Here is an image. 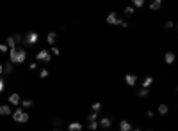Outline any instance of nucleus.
<instances>
[{"instance_id":"nucleus-13","label":"nucleus","mask_w":178,"mask_h":131,"mask_svg":"<svg viewBox=\"0 0 178 131\" xmlns=\"http://www.w3.org/2000/svg\"><path fill=\"white\" fill-rule=\"evenodd\" d=\"M164 60H166V64H173V60H175V53H173V51H168L166 57H164Z\"/></svg>"},{"instance_id":"nucleus-18","label":"nucleus","mask_w":178,"mask_h":131,"mask_svg":"<svg viewBox=\"0 0 178 131\" xmlns=\"http://www.w3.org/2000/svg\"><path fill=\"white\" fill-rule=\"evenodd\" d=\"M55 39H57V36H55L53 32H50V34L46 36V41H48V44H52V46H53V43H55Z\"/></svg>"},{"instance_id":"nucleus-5","label":"nucleus","mask_w":178,"mask_h":131,"mask_svg":"<svg viewBox=\"0 0 178 131\" xmlns=\"http://www.w3.org/2000/svg\"><path fill=\"white\" fill-rule=\"evenodd\" d=\"M107 23H111V25H121L123 23V20L116 14V12H111L109 16H107Z\"/></svg>"},{"instance_id":"nucleus-12","label":"nucleus","mask_w":178,"mask_h":131,"mask_svg":"<svg viewBox=\"0 0 178 131\" xmlns=\"http://www.w3.org/2000/svg\"><path fill=\"white\" fill-rule=\"evenodd\" d=\"M160 7H162V2H160V0H153V2L150 4V9L151 11H158Z\"/></svg>"},{"instance_id":"nucleus-14","label":"nucleus","mask_w":178,"mask_h":131,"mask_svg":"<svg viewBox=\"0 0 178 131\" xmlns=\"http://www.w3.org/2000/svg\"><path fill=\"white\" fill-rule=\"evenodd\" d=\"M20 105H21V108L25 110V108H31L32 105H34V101H32V99H21Z\"/></svg>"},{"instance_id":"nucleus-1","label":"nucleus","mask_w":178,"mask_h":131,"mask_svg":"<svg viewBox=\"0 0 178 131\" xmlns=\"http://www.w3.org/2000/svg\"><path fill=\"white\" fill-rule=\"evenodd\" d=\"M27 59V51L25 48H13L9 51V62L11 64H21Z\"/></svg>"},{"instance_id":"nucleus-16","label":"nucleus","mask_w":178,"mask_h":131,"mask_svg":"<svg viewBox=\"0 0 178 131\" xmlns=\"http://www.w3.org/2000/svg\"><path fill=\"white\" fill-rule=\"evenodd\" d=\"M13 64H11V62H7V64H4V74H7V76H9L11 73H13Z\"/></svg>"},{"instance_id":"nucleus-33","label":"nucleus","mask_w":178,"mask_h":131,"mask_svg":"<svg viewBox=\"0 0 178 131\" xmlns=\"http://www.w3.org/2000/svg\"><path fill=\"white\" fill-rule=\"evenodd\" d=\"M132 131H143V129H139V128H136V129H132Z\"/></svg>"},{"instance_id":"nucleus-2","label":"nucleus","mask_w":178,"mask_h":131,"mask_svg":"<svg viewBox=\"0 0 178 131\" xmlns=\"http://www.w3.org/2000/svg\"><path fill=\"white\" fill-rule=\"evenodd\" d=\"M38 41H39V36H38V32H34V30L27 32V34H25V37H23V43H25V44H29V46H34Z\"/></svg>"},{"instance_id":"nucleus-3","label":"nucleus","mask_w":178,"mask_h":131,"mask_svg":"<svg viewBox=\"0 0 178 131\" xmlns=\"http://www.w3.org/2000/svg\"><path fill=\"white\" fill-rule=\"evenodd\" d=\"M13 119L16 122H27L29 121V113L23 110V108H18V110L13 112Z\"/></svg>"},{"instance_id":"nucleus-23","label":"nucleus","mask_w":178,"mask_h":131,"mask_svg":"<svg viewBox=\"0 0 178 131\" xmlns=\"http://www.w3.org/2000/svg\"><path fill=\"white\" fill-rule=\"evenodd\" d=\"M98 119V113H94V112H91L89 115H87V122H91V121H96Z\"/></svg>"},{"instance_id":"nucleus-34","label":"nucleus","mask_w":178,"mask_h":131,"mask_svg":"<svg viewBox=\"0 0 178 131\" xmlns=\"http://www.w3.org/2000/svg\"><path fill=\"white\" fill-rule=\"evenodd\" d=\"M53 131H59V129H53Z\"/></svg>"},{"instance_id":"nucleus-30","label":"nucleus","mask_w":178,"mask_h":131,"mask_svg":"<svg viewBox=\"0 0 178 131\" xmlns=\"http://www.w3.org/2000/svg\"><path fill=\"white\" fill-rule=\"evenodd\" d=\"M4 87H5V81H4V78H0V92L4 91Z\"/></svg>"},{"instance_id":"nucleus-11","label":"nucleus","mask_w":178,"mask_h":131,"mask_svg":"<svg viewBox=\"0 0 178 131\" xmlns=\"http://www.w3.org/2000/svg\"><path fill=\"white\" fill-rule=\"evenodd\" d=\"M68 129L70 131H82V124L80 122H71V124H68Z\"/></svg>"},{"instance_id":"nucleus-27","label":"nucleus","mask_w":178,"mask_h":131,"mask_svg":"<svg viewBox=\"0 0 178 131\" xmlns=\"http://www.w3.org/2000/svg\"><path fill=\"white\" fill-rule=\"evenodd\" d=\"M39 76L41 78H46L48 76V69H39Z\"/></svg>"},{"instance_id":"nucleus-4","label":"nucleus","mask_w":178,"mask_h":131,"mask_svg":"<svg viewBox=\"0 0 178 131\" xmlns=\"http://www.w3.org/2000/svg\"><path fill=\"white\" fill-rule=\"evenodd\" d=\"M36 59L45 62V64H48V62L52 60V55H50V51H46V50H39L38 51V55H36Z\"/></svg>"},{"instance_id":"nucleus-15","label":"nucleus","mask_w":178,"mask_h":131,"mask_svg":"<svg viewBox=\"0 0 178 131\" xmlns=\"http://www.w3.org/2000/svg\"><path fill=\"white\" fill-rule=\"evenodd\" d=\"M151 83H153V78H151V76H146L144 81H143V89H150V87H151Z\"/></svg>"},{"instance_id":"nucleus-31","label":"nucleus","mask_w":178,"mask_h":131,"mask_svg":"<svg viewBox=\"0 0 178 131\" xmlns=\"http://www.w3.org/2000/svg\"><path fill=\"white\" fill-rule=\"evenodd\" d=\"M59 53H61L59 48H55V46H53V48H52V55H59Z\"/></svg>"},{"instance_id":"nucleus-35","label":"nucleus","mask_w":178,"mask_h":131,"mask_svg":"<svg viewBox=\"0 0 178 131\" xmlns=\"http://www.w3.org/2000/svg\"><path fill=\"white\" fill-rule=\"evenodd\" d=\"M150 131H153V129H150Z\"/></svg>"},{"instance_id":"nucleus-22","label":"nucleus","mask_w":178,"mask_h":131,"mask_svg":"<svg viewBox=\"0 0 178 131\" xmlns=\"http://www.w3.org/2000/svg\"><path fill=\"white\" fill-rule=\"evenodd\" d=\"M164 29H166V30H175V23H173V21H166V23H164Z\"/></svg>"},{"instance_id":"nucleus-24","label":"nucleus","mask_w":178,"mask_h":131,"mask_svg":"<svg viewBox=\"0 0 178 131\" xmlns=\"http://www.w3.org/2000/svg\"><path fill=\"white\" fill-rule=\"evenodd\" d=\"M91 110H93L94 113H98V112L102 110V105H100V103H94L93 106H91Z\"/></svg>"},{"instance_id":"nucleus-25","label":"nucleus","mask_w":178,"mask_h":131,"mask_svg":"<svg viewBox=\"0 0 178 131\" xmlns=\"http://www.w3.org/2000/svg\"><path fill=\"white\" fill-rule=\"evenodd\" d=\"M7 44H4V43H0V53H7Z\"/></svg>"},{"instance_id":"nucleus-7","label":"nucleus","mask_w":178,"mask_h":131,"mask_svg":"<svg viewBox=\"0 0 178 131\" xmlns=\"http://www.w3.org/2000/svg\"><path fill=\"white\" fill-rule=\"evenodd\" d=\"M98 126L104 128V129H111V126H112V119H111V117H102L100 122H98Z\"/></svg>"},{"instance_id":"nucleus-9","label":"nucleus","mask_w":178,"mask_h":131,"mask_svg":"<svg viewBox=\"0 0 178 131\" xmlns=\"http://www.w3.org/2000/svg\"><path fill=\"white\" fill-rule=\"evenodd\" d=\"M13 112H11V106L9 105H0V115L2 117H5V115H11Z\"/></svg>"},{"instance_id":"nucleus-21","label":"nucleus","mask_w":178,"mask_h":131,"mask_svg":"<svg viewBox=\"0 0 178 131\" xmlns=\"http://www.w3.org/2000/svg\"><path fill=\"white\" fill-rule=\"evenodd\" d=\"M148 94H150L148 89H139V91H137V96H139V98H146Z\"/></svg>"},{"instance_id":"nucleus-17","label":"nucleus","mask_w":178,"mask_h":131,"mask_svg":"<svg viewBox=\"0 0 178 131\" xmlns=\"http://www.w3.org/2000/svg\"><path fill=\"white\" fill-rule=\"evenodd\" d=\"M5 44H7V48H11V50L16 48V41H14V37H7V39H5Z\"/></svg>"},{"instance_id":"nucleus-32","label":"nucleus","mask_w":178,"mask_h":131,"mask_svg":"<svg viewBox=\"0 0 178 131\" xmlns=\"http://www.w3.org/2000/svg\"><path fill=\"white\" fill-rule=\"evenodd\" d=\"M4 73V64H0V74Z\"/></svg>"},{"instance_id":"nucleus-20","label":"nucleus","mask_w":178,"mask_h":131,"mask_svg":"<svg viewBox=\"0 0 178 131\" xmlns=\"http://www.w3.org/2000/svg\"><path fill=\"white\" fill-rule=\"evenodd\" d=\"M87 128L91 131H94V129H98L100 126H98V121H91V122H87Z\"/></svg>"},{"instance_id":"nucleus-29","label":"nucleus","mask_w":178,"mask_h":131,"mask_svg":"<svg viewBox=\"0 0 178 131\" xmlns=\"http://www.w3.org/2000/svg\"><path fill=\"white\" fill-rule=\"evenodd\" d=\"M14 41H16V43H23V37H21L20 34H16V36H14Z\"/></svg>"},{"instance_id":"nucleus-26","label":"nucleus","mask_w":178,"mask_h":131,"mask_svg":"<svg viewBox=\"0 0 178 131\" xmlns=\"http://www.w3.org/2000/svg\"><path fill=\"white\" fill-rule=\"evenodd\" d=\"M125 14L126 16H132L134 14V7H125Z\"/></svg>"},{"instance_id":"nucleus-6","label":"nucleus","mask_w":178,"mask_h":131,"mask_svg":"<svg viewBox=\"0 0 178 131\" xmlns=\"http://www.w3.org/2000/svg\"><path fill=\"white\" fill-rule=\"evenodd\" d=\"M125 83L128 85V87H134V85L137 83V74H134V73L125 74Z\"/></svg>"},{"instance_id":"nucleus-19","label":"nucleus","mask_w":178,"mask_h":131,"mask_svg":"<svg viewBox=\"0 0 178 131\" xmlns=\"http://www.w3.org/2000/svg\"><path fill=\"white\" fill-rule=\"evenodd\" d=\"M168 112H169L168 105H160V106H158V113H160V115H168Z\"/></svg>"},{"instance_id":"nucleus-28","label":"nucleus","mask_w":178,"mask_h":131,"mask_svg":"<svg viewBox=\"0 0 178 131\" xmlns=\"http://www.w3.org/2000/svg\"><path fill=\"white\" fill-rule=\"evenodd\" d=\"M143 4H144L143 0H134V5H136V7H143Z\"/></svg>"},{"instance_id":"nucleus-8","label":"nucleus","mask_w":178,"mask_h":131,"mask_svg":"<svg viewBox=\"0 0 178 131\" xmlns=\"http://www.w3.org/2000/svg\"><path fill=\"white\" fill-rule=\"evenodd\" d=\"M7 101H9V105H20L21 98L18 96V94H11L9 98H7Z\"/></svg>"},{"instance_id":"nucleus-10","label":"nucleus","mask_w":178,"mask_h":131,"mask_svg":"<svg viewBox=\"0 0 178 131\" xmlns=\"http://www.w3.org/2000/svg\"><path fill=\"white\" fill-rule=\"evenodd\" d=\"M119 129L121 131H132V124L128 121H121L119 122Z\"/></svg>"}]
</instances>
